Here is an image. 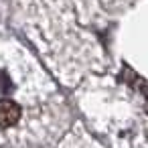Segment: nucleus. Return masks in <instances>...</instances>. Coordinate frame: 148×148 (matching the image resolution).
I'll return each instance as SVG.
<instances>
[{
  "mask_svg": "<svg viewBox=\"0 0 148 148\" xmlns=\"http://www.w3.org/2000/svg\"><path fill=\"white\" fill-rule=\"evenodd\" d=\"M21 120V106L12 99L0 101V128H10Z\"/></svg>",
  "mask_w": 148,
  "mask_h": 148,
  "instance_id": "obj_1",
  "label": "nucleus"
}]
</instances>
